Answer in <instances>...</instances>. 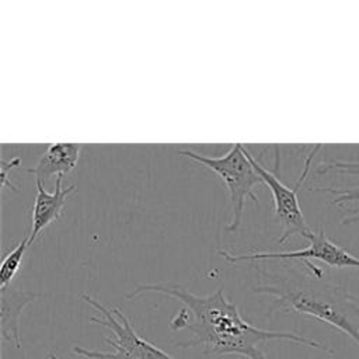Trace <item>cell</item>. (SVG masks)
Instances as JSON below:
<instances>
[{"instance_id": "1", "label": "cell", "mask_w": 359, "mask_h": 359, "mask_svg": "<svg viewBox=\"0 0 359 359\" xmlns=\"http://www.w3.org/2000/svg\"><path fill=\"white\" fill-rule=\"evenodd\" d=\"M146 292L161 293L182 303L184 307L171 318L170 328L188 330L192 337L175 344V348H201L208 356L237 355L247 359H268L259 346L269 341H286L334 355L331 348L316 339L286 331L262 330L247 323L238 307L227 300L223 287L212 294L198 296L175 283H143L126 293L125 299L132 300Z\"/></svg>"}, {"instance_id": "2", "label": "cell", "mask_w": 359, "mask_h": 359, "mask_svg": "<svg viewBox=\"0 0 359 359\" xmlns=\"http://www.w3.org/2000/svg\"><path fill=\"white\" fill-rule=\"evenodd\" d=\"M303 273H289L271 283L265 282L255 292L272 296V309L323 321L346 334L359 346V299L344 286L328 282L321 266L303 265Z\"/></svg>"}, {"instance_id": "3", "label": "cell", "mask_w": 359, "mask_h": 359, "mask_svg": "<svg viewBox=\"0 0 359 359\" xmlns=\"http://www.w3.org/2000/svg\"><path fill=\"white\" fill-rule=\"evenodd\" d=\"M80 297L100 313V317L93 316L90 321L111 330L112 337H105L104 341L112 348V351L101 352L74 345L72 349L73 353L87 359H175L137 335L129 318L122 310H119V307L107 309L86 293H83Z\"/></svg>"}, {"instance_id": "4", "label": "cell", "mask_w": 359, "mask_h": 359, "mask_svg": "<svg viewBox=\"0 0 359 359\" xmlns=\"http://www.w3.org/2000/svg\"><path fill=\"white\" fill-rule=\"evenodd\" d=\"M180 154L205 165L222 178L227 187L233 208V219L227 224L226 230L237 231L241 223L245 199L250 198L258 203V198L254 194V187L264 185L261 177L257 174L245 154V146L241 143H234L226 154L219 157L202 156L191 150H180Z\"/></svg>"}, {"instance_id": "5", "label": "cell", "mask_w": 359, "mask_h": 359, "mask_svg": "<svg viewBox=\"0 0 359 359\" xmlns=\"http://www.w3.org/2000/svg\"><path fill=\"white\" fill-rule=\"evenodd\" d=\"M321 146L323 144L320 143L316 144L314 149L310 151V154L306 157L302 175L299 177L293 188L286 187L283 182H280V180L275 175V172L262 167L261 163L245 149V154L251 161L254 170L261 177L264 185H266L271 191V195L273 199V213L278 222L282 224V236L278 238L279 244L287 241L294 234H299L307 238L313 231L306 223V219L303 216V210L299 203V189L310 172L313 157L321 149Z\"/></svg>"}, {"instance_id": "6", "label": "cell", "mask_w": 359, "mask_h": 359, "mask_svg": "<svg viewBox=\"0 0 359 359\" xmlns=\"http://www.w3.org/2000/svg\"><path fill=\"white\" fill-rule=\"evenodd\" d=\"M310 244L306 248L293 250V251H271V252H254L243 255H231L227 251H219V255L223 257L227 262L236 264L241 261L251 259H294V261H321L332 268H358L359 258L335 244L328 238L325 231L318 227L310 233L307 237Z\"/></svg>"}, {"instance_id": "7", "label": "cell", "mask_w": 359, "mask_h": 359, "mask_svg": "<svg viewBox=\"0 0 359 359\" xmlns=\"http://www.w3.org/2000/svg\"><path fill=\"white\" fill-rule=\"evenodd\" d=\"M63 177L59 175L56 177V184H55V191L48 192L42 181L35 180L36 185V195L31 212V231L29 234V245L35 241V238L45 230L49 224L57 222L65 210V203L66 198L76 189L74 184L67 185V188L62 187Z\"/></svg>"}, {"instance_id": "8", "label": "cell", "mask_w": 359, "mask_h": 359, "mask_svg": "<svg viewBox=\"0 0 359 359\" xmlns=\"http://www.w3.org/2000/svg\"><path fill=\"white\" fill-rule=\"evenodd\" d=\"M335 171L339 174L359 177V160H328L323 161L317 167V174H325ZM313 192H330L332 205H337L342 212V224H352L359 222V184L351 188H311Z\"/></svg>"}, {"instance_id": "9", "label": "cell", "mask_w": 359, "mask_h": 359, "mask_svg": "<svg viewBox=\"0 0 359 359\" xmlns=\"http://www.w3.org/2000/svg\"><path fill=\"white\" fill-rule=\"evenodd\" d=\"M39 297V293L14 289L11 286L0 287V334L1 339L11 342L17 349L22 348L20 334V320L22 310Z\"/></svg>"}, {"instance_id": "10", "label": "cell", "mask_w": 359, "mask_h": 359, "mask_svg": "<svg viewBox=\"0 0 359 359\" xmlns=\"http://www.w3.org/2000/svg\"><path fill=\"white\" fill-rule=\"evenodd\" d=\"M81 146L83 144L80 143H50L39 157L38 163L34 167L27 168V172L32 174L35 180L39 181H45L52 175L63 177L76 167Z\"/></svg>"}, {"instance_id": "11", "label": "cell", "mask_w": 359, "mask_h": 359, "mask_svg": "<svg viewBox=\"0 0 359 359\" xmlns=\"http://www.w3.org/2000/svg\"><path fill=\"white\" fill-rule=\"evenodd\" d=\"M28 247H29V234H25L14 248H11L7 254H4L1 259V266H0V287L11 286V282L15 278L17 272L20 271L24 254Z\"/></svg>"}, {"instance_id": "12", "label": "cell", "mask_w": 359, "mask_h": 359, "mask_svg": "<svg viewBox=\"0 0 359 359\" xmlns=\"http://www.w3.org/2000/svg\"><path fill=\"white\" fill-rule=\"evenodd\" d=\"M21 163V160L18 157H13L10 160H1V172H0V177H1V188H10L11 191L17 192V187H14L8 178V172L14 168V167H18Z\"/></svg>"}, {"instance_id": "13", "label": "cell", "mask_w": 359, "mask_h": 359, "mask_svg": "<svg viewBox=\"0 0 359 359\" xmlns=\"http://www.w3.org/2000/svg\"><path fill=\"white\" fill-rule=\"evenodd\" d=\"M48 359H59V358H56V356H53V355H49Z\"/></svg>"}]
</instances>
